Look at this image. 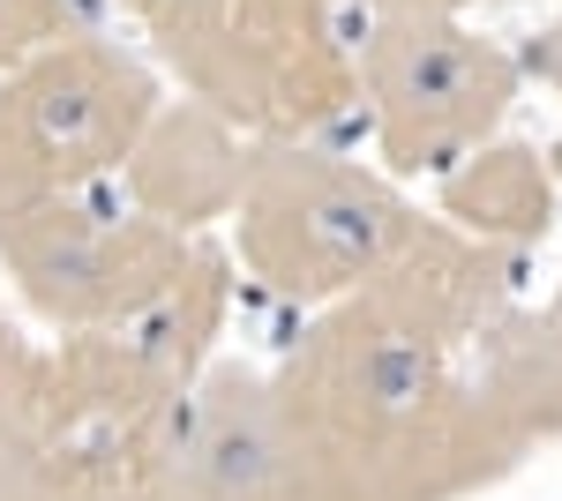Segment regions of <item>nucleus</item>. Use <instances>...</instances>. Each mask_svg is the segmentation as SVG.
Instances as JSON below:
<instances>
[{"mask_svg": "<svg viewBox=\"0 0 562 501\" xmlns=\"http://www.w3.org/2000/svg\"><path fill=\"white\" fill-rule=\"evenodd\" d=\"M0 501H76L60 464L31 434H0Z\"/></svg>", "mask_w": 562, "mask_h": 501, "instance_id": "nucleus-15", "label": "nucleus"}, {"mask_svg": "<svg viewBox=\"0 0 562 501\" xmlns=\"http://www.w3.org/2000/svg\"><path fill=\"white\" fill-rule=\"evenodd\" d=\"M278 397L293 412L315 501H465L525 457L465 352L375 293L307 322L278 367Z\"/></svg>", "mask_w": 562, "mask_h": 501, "instance_id": "nucleus-1", "label": "nucleus"}, {"mask_svg": "<svg viewBox=\"0 0 562 501\" xmlns=\"http://www.w3.org/2000/svg\"><path fill=\"white\" fill-rule=\"evenodd\" d=\"M225 315H233V262L195 240L150 299H135L128 315L98 330L60 337L45 352V449L68 457L166 419L211 375Z\"/></svg>", "mask_w": 562, "mask_h": 501, "instance_id": "nucleus-3", "label": "nucleus"}, {"mask_svg": "<svg viewBox=\"0 0 562 501\" xmlns=\"http://www.w3.org/2000/svg\"><path fill=\"white\" fill-rule=\"evenodd\" d=\"M76 31H83L76 0H0V76L23 68V60L45 53V45L76 38Z\"/></svg>", "mask_w": 562, "mask_h": 501, "instance_id": "nucleus-13", "label": "nucleus"}, {"mask_svg": "<svg viewBox=\"0 0 562 501\" xmlns=\"http://www.w3.org/2000/svg\"><path fill=\"white\" fill-rule=\"evenodd\" d=\"M525 76H540V83L562 98V15L540 31V38H532V53H525Z\"/></svg>", "mask_w": 562, "mask_h": 501, "instance_id": "nucleus-16", "label": "nucleus"}, {"mask_svg": "<svg viewBox=\"0 0 562 501\" xmlns=\"http://www.w3.org/2000/svg\"><path fill=\"white\" fill-rule=\"evenodd\" d=\"M473 0H368V15H465Z\"/></svg>", "mask_w": 562, "mask_h": 501, "instance_id": "nucleus-17", "label": "nucleus"}, {"mask_svg": "<svg viewBox=\"0 0 562 501\" xmlns=\"http://www.w3.org/2000/svg\"><path fill=\"white\" fill-rule=\"evenodd\" d=\"M240 262L285 307H346L413 248L420 209L390 172L323 143H256L240 187Z\"/></svg>", "mask_w": 562, "mask_h": 501, "instance_id": "nucleus-2", "label": "nucleus"}, {"mask_svg": "<svg viewBox=\"0 0 562 501\" xmlns=\"http://www.w3.org/2000/svg\"><path fill=\"white\" fill-rule=\"evenodd\" d=\"M173 76L248 143H307L360 105L338 0H225V15L173 60Z\"/></svg>", "mask_w": 562, "mask_h": 501, "instance_id": "nucleus-6", "label": "nucleus"}, {"mask_svg": "<svg viewBox=\"0 0 562 501\" xmlns=\"http://www.w3.org/2000/svg\"><path fill=\"white\" fill-rule=\"evenodd\" d=\"M480 389L487 405L510 419L525 449L532 442H562V285L540 307L510 315L503 330L480 344Z\"/></svg>", "mask_w": 562, "mask_h": 501, "instance_id": "nucleus-11", "label": "nucleus"}, {"mask_svg": "<svg viewBox=\"0 0 562 501\" xmlns=\"http://www.w3.org/2000/svg\"><path fill=\"white\" fill-rule=\"evenodd\" d=\"M128 501H315L278 375L225 360L180 397Z\"/></svg>", "mask_w": 562, "mask_h": 501, "instance_id": "nucleus-8", "label": "nucleus"}, {"mask_svg": "<svg viewBox=\"0 0 562 501\" xmlns=\"http://www.w3.org/2000/svg\"><path fill=\"white\" fill-rule=\"evenodd\" d=\"M188 248L195 240L135 217L128 203H98V195L0 209V270L23 293V307L60 337L128 315L135 299H150L188 262Z\"/></svg>", "mask_w": 562, "mask_h": 501, "instance_id": "nucleus-7", "label": "nucleus"}, {"mask_svg": "<svg viewBox=\"0 0 562 501\" xmlns=\"http://www.w3.org/2000/svg\"><path fill=\"white\" fill-rule=\"evenodd\" d=\"M0 434L45 442V344L15 330V315H0Z\"/></svg>", "mask_w": 562, "mask_h": 501, "instance_id": "nucleus-12", "label": "nucleus"}, {"mask_svg": "<svg viewBox=\"0 0 562 501\" xmlns=\"http://www.w3.org/2000/svg\"><path fill=\"white\" fill-rule=\"evenodd\" d=\"M352 83L390 180L442 172L495 143L525 90V60L465 15H375L352 53Z\"/></svg>", "mask_w": 562, "mask_h": 501, "instance_id": "nucleus-4", "label": "nucleus"}, {"mask_svg": "<svg viewBox=\"0 0 562 501\" xmlns=\"http://www.w3.org/2000/svg\"><path fill=\"white\" fill-rule=\"evenodd\" d=\"M248 158H256V143L225 121V113L195 105V98H166V105L150 113V127L135 135L128 166L113 172V180H121V203H128L135 217H150V225H166L180 240H195L203 225H217V217L240 209Z\"/></svg>", "mask_w": 562, "mask_h": 501, "instance_id": "nucleus-9", "label": "nucleus"}, {"mask_svg": "<svg viewBox=\"0 0 562 501\" xmlns=\"http://www.w3.org/2000/svg\"><path fill=\"white\" fill-rule=\"evenodd\" d=\"M435 203H442V225H458L465 240L518 254L555 225V172L525 143H480L473 158L442 172Z\"/></svg>", "mask_w": 562, "mask_h": 501, "instance_id": "nucleus-10", "label": "nucleus"}, {"mask_svg": "<svg viewBox=\"0 0 562 501\" xmlns=\"http://www.w3.org/2000/svg\"><path fill=\"white\" fill-rule=\"evenodd\" d=\"M158 105V76L113 38L76 31L31 53L0 76V209L105 187Z\"/></svg>", "mask_w": 562, "mask_h": 501, "instance_id": "nucleus-5", "label": "nucleus"}, {"mask_svg": "<svg viewBox=\"0 0 562 501\" xmlns=\"http://www.w3.org/2000/svg\"><path fill=\"white\" fill-rule=\"evenodd\" d=\"M121 8L143 23V38L158 45V60H166V68H173L180 53H188V45L225 15V0H121Z\"/></svg>", "mask_w": 562, "mask_h": 501, "instance_id": "nucleus-14", "label": "nucleus"}]
</instances>
